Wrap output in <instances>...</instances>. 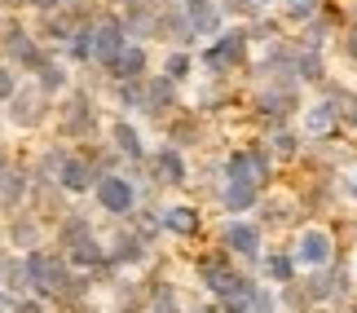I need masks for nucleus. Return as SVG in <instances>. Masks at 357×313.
I'll return each instance as SVG.
<instances>
[{"mask_svg":"<svg viewBox=\"0 0 357 313\" xmlns=\"http://www.w3.org/2000/svg\"><path fill=\"white\" fill-rule=\"evenodd\" d=\"M26 274H31V296H40V300H49V305H58L62 296L75 287L79 269L66 261V252L40 247V252H26Z\"/></svg>","mask_w":357,"mask_h":313,"instance_id":"1","label":"nucleus"},{"mask_svg":"<svg viewBox=\"0 0 357 313\" xmlns=\"http://www.w3.org/2000/svg\"><path fill=\"white\" fill-rule=\"evenodd\" d=\"M199 66L208 71V79H229L234 71L252 66V36H247V26L234 22L216 40H208V49H199Z\"/></svg>","mask_w":357,"mask_h":313,"instance_id":"2","label":"nucleus"},{"mask_svg":"<svg viewBox=\"0 0 357 313\" xmlns=\"http://www.w3.org/2000/svg\"><path fill=\"white\" fill-rule=\"evenodd\" d=\"M150 199H155V185L137 181L132 172H111L93 190V203H98L106 216H115V221H132V216L142 212V203H150Z\"/></svg>","mask_w":357,"mask_h":313,"instance_id":"3","label":"nucleus"},{"mask_svg":"<svg viewBox=\"0 0 357 313\" xmlns=\"http://www.w3.org/2000/svg\"><path fill=\"white\" fill-rule=\"evenodd\" d=\"M106 137L102 128V111H98V93L89 89H71L58 106V142H98Z\"/></svg>","mask_w":357,"mask_h":313,"instance_id":"4","label":"nucleus"},{"mask_svg":"<svg viewBox=\"0 0 357 313\" xmlns=\"http://www.w3.org/2000/svg\"><path fill=\"white\" fill-rule=\"evenodd\" d=\"M0 58H5L9 66H18L22 75H40V66L53 58V49L40 45L26 22H18L13 13H5V18H0Z\"/></svg>","mask_w":357,"mask_h":313,"instance_id":"5","label":"nucleus"},{"mask_svg":"<svg viewBox=\"0 0 357 313\" xmlns=\"http://www.w3.org/2000/svg\"><path fill=\"white\" fill-rule=\"evenodd\" d=\"M291 256H296V265L305 269V274L331 269V265H340V238L326 225H300L296 238H291Z\"/></svg>","mask_w":357,"mask_h":313,"instance_id":"6","label":"nucleus"},{"mask_svg":"<svg viewBox=\"0 0 357 313\" xmlns=\"http://www.w3.org/2000/svg\"><path fill=\"white\" fill-rule=\"evenodd\" d=\"M216 243L243 265H260L265 256V225L260 221H247V216H225L221 229H216Z\"/></svg>","mask_w":357,"mask_h":313,"instance_id":"7","label":"nucleus"},{"mask_svg":"<svg viewBox=\"0 0 357 313\" xmlns=\"http://www.w3.org/2000/svg\"><path fill=\"white\" fill-rule=\"evenodd\" d=\"M146 181L155 185V190H181V185H190V159H185V151H176V146H155L150 151V159H146Z\"/></svg>","mask_w":357,"mask_h":313,"instance_id":"8","label":"nucleus"},{"mask_svg":"<svg viewBox=\"0 0 357 313\" xmlns=\"http://www.w3.org/2000/svg\"><path fill=\"white\" fill-rule=\"evenodd\" d=\"M181 84L168 75H146V102H142V115L146 119H155V124L168 128L172 124V115H181Z\"/></svg>","mask_w":357,"mask_h":313,"instance_id":"9","label":"nucleus"},{"mask_svg":"<svg viewBox=\"0 0 357 313\" xmlns=\"http://www.w3.org/2000/svg\"><path fill=\"white\" fill-rule=\"evenodd\" d=\"M5 111H9L5 119H9L18 132H36V128H45V119H53V98H45L36 84H22L18 98H13Z\"/></svg>","mask_w":357,"mask_h":313,"instance_id":"10","label":"nucleus"},{"mask_svg":"<svg viewBox=\"0 0 357 313\" xmlns=\"http://www.w3.org/2000/svg\"><path fill=\"white\" fill-rule=\"evenodd\" d=\"M106 142L115 146V155L128 163V168H146L150 146H146V137H142V128H137V119L111 115V119H106Z\"/></svg>","mask_w":357,"mask_h":313,"instance_id":"11","label":"nucleus"},{"mask_svg":"<svg viewBox=\"0 0 357 313\" xmlns=\"http://www.w3.org/2000/svg\"><path fill=\"white\" fill-rule=\"evenodd\" d=\"M5 243H9V252H40L45 247V216H40L36 208H18V212H9L5 216Z\"/></svg>","mask_w":357,"mask_h":313,"instance_id":"12","label":"nucleus"},{"mask_svg":"<svg viewBox=\"0 0 357 313\" xmlns=\"http://www.w3.org/2000/svg\"><path fill=\"white\" fill-rule=\"evenodd\" d=\"M93 36H98V58H93V66L111 75V66L119 62V53L132 45L128 31H123V22H119V9H106L98 18V26H93Z\"/></svg>","mask_w":357,"mask_h":313,"instance_id":"13","label":"nucleus"},{"mask_svg":"<svg viewBox=\"0 0 357 313\" xmlns=\"http://www.w3.org/2000/svg\"><path fill=\"white\" fill-rule=\"evenodd\" d=\"M106 252H111V265L123 274V269H142L155 247H150V243L137 234L132 225H115L111 234H106Z\"/></svg>","mask_w":357,"mask_h":313,"instance_id":"14","label":"nucleus"},{"mask_svg":"<svg viewBox=\"0 0 357 313\" xmlns=\"http://www.w3.org/2000/svg\"><path fill=\"white\" fill-rule=\"evenodd\" d=\"M300 132H305L309 142H331L335 132H340V115H335V106L326 102V98H318L313 106H305V111H300Z\"/></svg>","mask_w":357,"mask_h":313,"instance_id":"15","label":"nucleus"},{"mask_svg":"<svg viewBox=\"0 0 357 313\" xmlns=\"http://www.w3.org/2000/svg\"><path fill=\"white\" fill-rule=\"evenodd\" d=\"M98 181H102V176L89 168V159L79 155V151L66 159V168L58 172V190H62L66 199H84V194H93V190H98Z\"/></svg>","mask_w":357,"mask_h":313,"instance_id":"16","label":"nucleus"},{"mask_svg":"<svg viewBox=\"0 0 357 313\" xmlns=\"http://www.w3.org/2000/svg\"><path fill=\"white\" fill-rule=\"evenodd\" d=\"M260 185L256 181H221V190H216V203H221L225 216H247L260 208Z\"/></svg>","mask_w":357,"mask_h":313,"instance_id":"17","label":"nucleus"},{"mask_svg":"<svg viewBox=\"0 0 357 313\" xmlns=\"http://www.w3.org/2000/svg\"><path fill=\"white\" fill-rule=\"evenodd\" d=\"M159 221H163V234H172V238H199L203 234V212L195 203H163Z\"/></svg>","mask_w":357,"mask_h":313,"instance_id":"18","label":"nucleus"},{"mask_svg":"<svg viewBox=\"0 0 357 313\" xmlns=\"http://www.w3.org/2000/svg\"><path fill=\"white\" fill-rule=\"evenodd\" d=\"M89 238H98V225H93L84 212H66V216H58V225H53V247L58 252H75L79 243H89Z\"/></svg>","mask_w":357,"mask_h":313,"instance_id":"19","label":"nucleus"},{"mask_svg":"<svg viewBox=\"0 0 357 313\" xmlns=\"http://www.w3.org/2000/svg\"><path fill=\"white\" fill-rule=\"evenodd\" d=\"M300 199L296 194H265L260 199V225L265 229H291L300 221Z\"/></svg>","mask_w":357,"mask_h":313,"instance_id":"20","label":"nucleus"},{"mask_svg":"<svg viewBox=\"0 0 357 313\" xmlns=\"http://www.w3.org/2000/svg\"><path fill=\"white\" fill-rule=\"evenodd\" d=\"M185 18H190L199 40H216L225 31V13H221L216 0H185Z\"/></svg>","mask_w":357,"mask_h":313,"instance_id":"21","label":"nucleus"},{"mask_svg":"<svg viewBox=\"0 0 357 313\" xmlns=\"http://www.w3.org/2000/svg\"><path fill=\"white\" fill-rule=\"evenodd\" d=\"M119 22H123V31H128L132 45H146V40L159 36L155 5H123V9H119Z\"/></svg>","mask_w":357,"mask_h":313,"instance_id":"22","label":"nucleus"},{"mask_svg":"<svg viewBox=\"0 0 357 313\" xmlns=\"http://www.w3.org/2000/svg\"><path fill=\"white\" fill-rule=\"evenodd\" d=\"M265 146H269V155L278 163H300V159H305V132L291 128V124L265 132Z\"/></svg>","mask_w":357,"mask_h":313,"instance_id":"23","label":"nucleus"},{"mask_svg":"<svg viewBox=\"0 0 357 313\" xmlns=\"http://www.w3.org/2000/svg\"><path fill=\"white\" fill-rule=\"evenodd\" d=\"M66 261H71L79 274H102V269H111V252H106V238L98 234V238H89V243H79L75 252H66Z\"/></svg>","mask_w":357,"mask_h":313,"instance_id":"24","label":"nucleus"},{"mask_svg":"<svg viewBox=\"0 0 357 313\" xmlns=\"http://www.w3.org/2000/svg\"><path fill=\"white\" fill-rule=\"evenodd\" d=\"M256 269H260V278H265V282H273V287H287V282L300 278V265H296L291 252H265Z\"/></svg>","mask_w":357,"mask_h":313,"instance_id":"25","label":"nucleus"},{"mask_svg":"<svg viewBox=\"0 0 357 313\" xmlns=\"http://www.w3.org/2000/svg\"><path fill=\"white\" fill-rule=\"evenodd\" d=\"M36 89L45 93V98H66V93H71V66H66L58 53H53V58L40 66V75H36Z\"/></svg>","mask_w":357,"mask_h":313,"instance_id":"26","label":"nucleus"},{"mask_svg":"<svg viewBox=\"0 0 357 313\" xmlns=\"http://www.w3.org/2000/svg\"><path fill=\"white\" fill-rule=\"evenodd\" d=\"M0 287L9 296H31V274H26V256L9 252L5 261H0Z\"/></svg>","mask_w":357,"mask_h":313,"instance_id":"27","label":"nucleus"},{"mask_svg":"<svg viewBox=\"0 0 357 313\" xmlns=\"http://www.w3.org/2000/svg\"><path fill=\"white\" fill-rule=\"evenodd\" d=\"M296 79L300 84H326V53L296 45Z\"/></svg>","mask_w":357,"mask_h":313,"instance_id":"28","label":"nucleus"},{"mask_svg":"<svg viewBox=\"0 0 357 313\" xmlns=\"http://www.w3.org/2000/svg\"><path fill=\"white\" fill-rule=\"evenodd\" d=\"M199 142H203V115L199 111H185L181 119L168 124V146H176V151H190Z\"/></svg>","mask_w":357,"mask_h":313,"instance_id":"29","label":"nucleus"},{"mask_svg":"<svg viewBox=\"0 0 357 313\" xmlns=\"http://www.w3.org/2000/svg\"><path fill=\"white\" fill-rule=\"evenodd\" d=\"M111 102L119 106V115H142L146 79H111Z\"/></svg>","mask_w":357,"mask_h":313,"instance_id":"30","label":"nucleus"},{"mask_svg":"<svg viewBox=\"0 0 357 313\" xmlns=\"http://www.w3.org/2000/svg\"><path fill=\"white\" fill-rule=\"evenodd\" d=\"M150 71V49L146 45H128L119 53V62L111 66V79H146Z\"/></svg>","mask_w":357,"mask_h":313,"instance_id":"31","label":"nucleus"},{"mask_svg":"<svg viewBox=\"0 0 357 313\" xmlns=\"http://www.w3.org/2000/svg\"><path fill=\"white\" fill-rule=\"evenodd\" d=\"M322 98L335 106V115H340V128H357V93L344 89V84H331L326 79L322 84Z\"/></svg>","mask_w":357,"mask_h":313,"instance_id":"32","label":"nucleus"},{"mask_svg":"<svg viewBox=\"0 0 357 313\" xmlns=\"http://www.w3.org/2000/svg\"><path fill=\"white\" fill-rule=\"evenodd\" d=\"M195 49H168L163 53V62H159V75H168V79H176V84H185L190 75H195Z\"/></svg>","mask_w":357,"mask_h":313,"instance_id":"33","label":"nucleus"},{"mask_svg":"<svg viewBox=\"0 0 357 313\" xmlns=\"http://www.w3.org/2000/svg\"><path fill=\"white\" fill-rule=\"evenodd\" d=\"M278 5H282V22L291 26H309L322 13V0H278Z\"/></svg>","mask_w":357,"mask_h":313,"instance_id":"34","label":"nucleus"},{"mask_svg":"<svg viewBox=\"0 0 357 313\" xmlns=\"http://www.w3.org/2000/svg\"><path fill=\"white\" fill-rule=\"evenodd\" d=\"M18 89H22V71L0 58V106H9L13 98H18Z\"/></svg>","mask_w":357,"mask_h":313,"instance_id":"35","label":"nucleus"},{"mask_svg":"<svg viewBox=\"0 0 357 313\" xmlns=\"http://www.w3.org/2000/svg\"><path fill=\"white\" fill-rule=\"evenodd\" d=\"M216 5H221L225 18H243V22H256L260 13H265V9L256 5V0H216Z\"/></svg>","mask_w":357,"mask_h":313,"instance_id":"36","label":"nucleus"},{"mask_svg":"<svg viewBox=\"0 0 357 313\" xmlns=\"http://www.w3.org/2000/svg\"><path fill=\"white\" fill-rule=\"evenodd\" d=\"M247 313H282V305H278V291L260 282V291L252 296V309H247Z\"/></svg>","mask_w":357,"mask_h":313,"instance_id":"37","label":"nucleus"},{"mask_svg":"<svg viewBox=\"0 0 357 313\" xmlns=\"http://www.w3.org/2000/svg\"><path fill=\"white\" fill-rule=\"evenodd\" d=\"M340 53H344L349 62H357V22H349L344 31H340Z\"/></svg>","mask_w":357,"mask_h":313,"instance_id":"38","label":"nucleus"},{"mask_svg":"<svg viewBox=\"0 0 357 313\" xmlns=\"http://www.w3.org/2000/svg\"><path fill=\"white\" fill-rule=\"evenodd\" d=\"M13 313H49V300H40V296H18V300H13Z\"/></svg>","mask_w":357,"mask_h":313,"instance_id":"39","label":"nucleus"},{"mask_svg":"<svg viewBox=\"0 0 357 313\" xmlns=\"http://www.w3.org/2000/svg\"><path fill=\"white\" fill-rule=\"evenodd\" d=\"M340 199H349V203H357V168H349V172H340Z\"/></svg>","mask_w":357,"mask_h":313,"instance_id":"40","label":"nucleus"},{"mask_svg":"<svg viewBox=\"0 0 357 313\" xmlns=\"http://www.w3.org/2000/svg\"><path fill=\"white\" fill-rule=\"evenodd\" d=\"M13 300H18V296H9L5 287H0V313H13Z\"/></svg>","mask_w":357,"mask_h":313,"instance_id":"41","label":"nucleus"},{"mask_svg":"<svg viewBox=\"0 0 357 313\" xmlns=\"http://www.w3.org/2000/svg\"><path fill=\"white\" fill-rule=\"evenodd\" d=\"M9 256V243H5V229H0V261H5Z\"/></svg>","mask_w":357,"mask_h":313,"instance_id":"42","label":"nucleus"},{"mask_svg":"<svg viewBox=\"0 0 357 313\" xmlns=\"http://www.w3.org/2000/svg\"><path fill=\"white\" fill-rule=\"evenodd\" d=\"M62 5H66V9H75V5H84V0H62Z\"/></svg>","mask_w":357,"mask_h":313,"instance_id":"43","label":"nucleus"},{"mask_svg":"<svg viewBox=\"0 0 357 313\" xmlns=\"http://www.w3.org/2000/svg\"><path fill=\"white\" fill-rule=\"evenodd\" d=\"M344 313H357V300H353V305H349V309H344Z\"/></svg>","mask_w":357,"mask_h":313,"instance_id":"44","label":"nucleus"},{"mask_svg":"<svg viewBox=\"0 0 357 313\" xmlns=\"http://www.w3.org/2000/svg\"><path fill=\"white\" fill-rule=\"evenodd\" d=\"M0 132H5V124H0Z\"/></svg>","mask_w":357,"mask_h":313,"instance_id":"45","label":"nucleus"},{"mask_svg":"<svg viewBox=\"0 0 357 313\" xmlns=\"http://www.w3.org/2000/svg\"><path fill=\"white\" fill-rule=\"evenodd\" d=\"M353 274H357V265H353Z\"/></svg>","mask_w":357,"mask_h":313,"instance_id":"46","label":"nucleus"}]
</instances>
